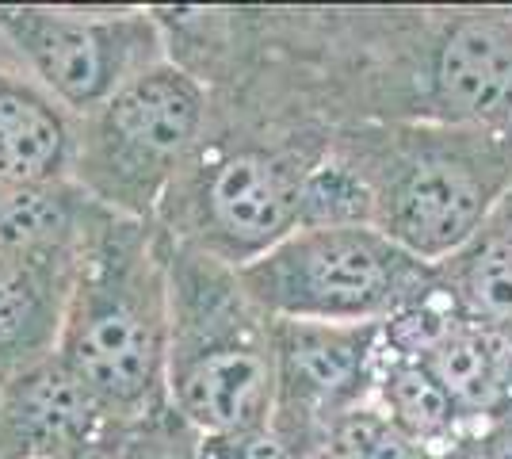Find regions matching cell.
<instances>
[{
	"instance_id": "obj_4",
	"label": "cell",
	"mask_w": 512,
	"mask_h": 459,
	"mask_svg": "<svg viewBox=\"0 0 512 459\" xmlns=\"http://www.w3.org/2000/svg\"><path fill=\"white\" fill-rule=\"evenodd\" d=\"M161 230V226H157ZM169 268V406L192 433L272 425L276 337L272 314L241 272L161 230Z\"/></svg>"
},
{
	"instance_id": "obj_12",
	"label": "cell",
	"mask_w": 512,
	"mask_h": 459,
	"mask_svg": "<svg viewBox=\"0 0 512 459\" xmlns=\"http://www.w3.org/2000/svg\"><path fill=\"white\" fill-rule=\"evenodd\" d=\"M470 433L512 414V326L459 314L421 356Z\"/></svg>"
},
{
	"instance_id": "obj_14",
	"label": "cell",
	"mask_w": 512,
	"mask_h": 459,
	"mask_svg": "<svg viewBox=\"0 0 512 459\" xmlns=\"http://www.w3.org/2000/svg\"><path fill=\"white\" fill-rule=\"evenodd\" d=\"M96 203L73 184L0 180V253H62L81 249Z\"/></svg>"
},
{
	"instance_id": "obj_21",
	"label": "cell",
	"mask_w": 512,
	"mask_h": 459,
	"mask_svg": "<svg viewBox=\"0 0 512 459\" xmlns=\"http://www.w3.org/2000/svg\"><path fill=\"white\" fill-rule=\"evenodd\" d=\"M0 459H4V456H0Z\"/></svg>"
},
{
	"instance_id": "obj_19",
	"label": "cell",
	"mask_w": 512,
	"mask_h": 459,
	"mask_svg": "<svg viewBox=\"0 0 512 459\" xmlns=\"http://www.w3.org/2000/svg\"><path fill=\"white\" fill-rule=\"evenodd\" d=\"M444 459H512V414L463 437Z\"/></svg>"
},
{
	"instance_id": "obj_15",
	"label": "cell",
	"mask_w": 512,
	"mask_h": 459,
	"mask_svg": "<svg viewBox=\"0 0 512 459\" xmlns=\"http://www.w3.org/2000/svg\"><path fill=\"white\" fill-rule=\"evenodd\" d=\"M436 268L463 314L512 326V192L493 207L478 234Z\"/></svg>"
},
{
	"instance_id": "obj_18",
	"label": "cell",
	"mask_w": 512,
	"mask_h": 459,
	"mask_svg": "<svg viewBox=\"0 0 512 459\" xmlns=\"http://www.w3.org/2000/svg\"><path fill=\"white\" fill-rule=\"evenodd\" d=\"M127 459H195V433L176 414L130 429Z\"/></svg>"
},
{
	"instance_id": "obj_5",
	"label": "cell",
	"mask_w": 512,
	"mask_h": 459,
	"mask_svg": "<svg viewBox=\"0 0 512 459\" xmlns=\"http://www.w3.org/2000/svg\"><path fill=\"white\" fill-rule=\"evenodd\" d=\"M203 123L207 85L165 58L77 123L73 184L111 215L157 226Z\"/></svg>"
},
{
	"instance_id": "obj_10",
	"label": "cell",
	"mask_w": 512,
	"mask_h": 459,
	"mask_svg": "<svg viewBox=\"0 0 512 459\" xmlns=\"http://www.w3.org/2000/svg\"><path fill=\"white\" fill-rule=\"evenodd\" d=\"M77 119L31 73L20 50L0 35V180H73Z\"/></svg>"
},
{
	"instance_id": "obj_20",
	"label": "cell",
	"mask_w": 512,
	"mask_h": 459,
	"mask_svg": "<svg viewBox=\"0 0 512 459\" xmlns=\"http://www.w3.org/2000/svg\"><path fill=\"white\" fill-rule=\"evenodd\" d=\"M130 437V433H127ZM127 437L119 444H107V448H96V452H81V456H69V459H127Z\"/></svg>"
},
{
	"instance_id": "obj_17",
	"label": "cell",
	"mask_w": 512,
	"mask_h": 459,
	"mask_svg": "<svg viewBox=\"0 0 512 459\" xmlns=\"http://www.w3.org/2000/svg\"><path fill=\"white\" fill-rule=\"evenodd\" d=\"M195 459H295L287 444L279 440L272 425L245 429V433H214L199 437L195 433Z\"/></svg>"
},
{
	"instance_id": "obj_11",
	"label": "cell",
	"mask_w": 512,
	"mask_h": 459,
	"mask_svg": "<svg viewBox=\"0 0 512 459\" xmlns=\"http://www.w3.org/2000/svg\"><path fill=\"white\" fill-rule=\"evenodd\" d=\"M81 249L0 253V387L58 352Z\"/></svg>"
},
{
	"instance_id": "obj_9",
	"label": "cell",
	"mask_w": 512,
	"mask_h": 459,
	"mask_svg": "<svg viewBox=\"0 0 512 459\" xmlns=\"http://www.w3.org/2000/svg\"><path fill=\"white\" fill-rule=\"evenodd\" d=\"M130 429L54 352L0 387V456L69 459L119 444Z\"/></svg>"
},
{
	"instance_id": "obj_3",
	"label": "cell",
	"mask_w": 512,
	"mask_h": 459,
	"mask_svg": "<svg viewBox=\"0 0 512 459\" xmlns=\"http://www.w3.org/2000/svg\"><path fill=\"white\" fill-rule=\"evenodd\" d=\"M333 150L371 199V226L425 264L459 253L512 192V127L348 123Z\"/></svg>"
},
{
	"instance_id": "obj_7",
	"label": "cell",
	"mask_w": 512,
	"mask_h": 459,
	"mask_svg": "<svg viewBox=\"0 0 512 459\" xmlns=\"http://www.w3.org/2000/svg\"><path fill=\"white\" fill-rule=\"evenodd\" d=\"M0 35L77 123L169 58L153 8L0 4Z\"/></svg>"
},
{
	"instance_id": "obj_6",
	"label": "cell",
	"mask_w": 512,
	"mask_h": 459,
	"mask_svg": "<svg viewBox=\"0 0 512 459\" xmlns=\"http://www.w3.org/2000/svg\"><path fill=\"white\" fill-rule=\"evenodd\" d=\"M237 272L272 318L329 326H383L436 284V264L375 226L295 230Z\"/></svg>"
},
{
	"instance_id": "obj_16",
	"label": "cell",
	"mask_w": 512,
	"mask_h": 459,
	"mask_svg": "<svg viewBox=\"0 0 512 459\" xmlns=\"http://www.w3.org/2000/svg\"><path fill=\"white\" fill-rule=\"evenodd\" d=\"M295 459H440L394 429L371 402L337 417Z\"/></svg>"
},
{
	"instance_id": "obj_8",
	"label": "cell",
	"mask_w": 512,
	"mask_h": 459,
	"mask_svg": "<svg viewBox=\"0 0 512 459\" xmlns=\"http://www.w3.org/2000/svg\"><path fill=\"white\" fill-rule=\"evenodd\" d=\"M276 337V406L272 429L299 456L337 417L367 406L383 326H329L272 318Z\"/></svg>"
},
{
	"instance_id": "obj_13",
	"label": "cell",
	"mask_w": 512,
	"mask_h": 459,
	"mask_svg": "<svg viewBox=\"0 0 512 459\" xmlns=\"http://www.w3.org/2000/svg\"><path fill=\"white\" fill-rule=\"evenodd\" d=\"M367 402L394 429H402L413 444H421L425 452L440 459L463 437H470L467 421L459 417L455 402L432 379L425 364L417 356H402L386 345H379V364H375V383H371Z\"/></svg>"
},
{
	"instance_id": "obj_1",
	"label": "cell",
	"mask_w": 512,
	"mask_h": 459,
	"mask_svg": "<svg viewBox=\"0 0 512 459\" xmlns=\"http://www.w3.org/2000/svg\"><path fill=\"white\" fill-rule=\"evenodd\" d=\"M325 123L512 127V16L474 8H241Z\"/></svg>"
},
{
	"instance_id": "obj_2",
	"label": "cell",
	"mask_w": 512,
	"mask_h": 459,
	"mask_svg": "<svg viewBox=\"0 0 512 459\" xmlns=\"http://www.w3.org/2000/svg\"><path fill=\"white\" fill-rule=\"evenodd\" d=\"M58 356L127 429L169 406V268L161 230L96 207L65 306Z\"/></svg>"
}]
</instances>
